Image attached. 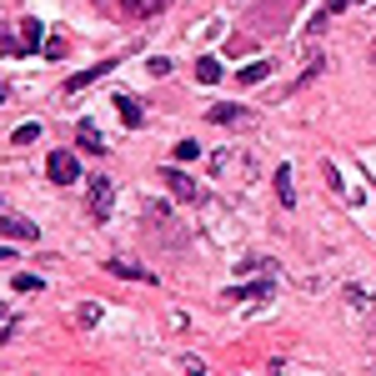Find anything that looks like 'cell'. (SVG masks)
Returning a JSON list of instances; mask_svg holds the SVG:
<instances>
[{
  "mask_svg": "<svg viewBox=\"0 0 376 376\" xmlns=\"http://www.w3.org/2000/svg\"><path fill=\"white\" fill-rule=\"evenodd\" d=\"M86 201H90V221H95V226L111 221V206H116V186H111V176H90V181H86Z\"/></svg>",
  "mask_w": 376,
  "mask_h": 376,
  "instance_id": "cell-1",
  "label": "cell"
},
{
  "mask_svg": "<svg viewBox=\"0 0 376 376\" xmlns=\"http://www.w3.org/2000/svg\"><path fill=\"white\" fill-rule=\"evenodd\" d=\"M45 176L56 181V186H76V181H81V160H76L71 151H50V155H45Z\"/></svg>",
  "mask_w": 376,
  "mask_h": 376,
  "instance_id": "cell-2",
  "label": "cell"
},
{
  "mask_svg": "<svg viewBox=\"0 0 376 376\" xmlns=\"http://www.w3.org/2000/svg\"><path fill=\"white\" fill-rule=\"evenodd\" d=\"M211 171H216V176L241 171V176L251 181V176H256V160H251V155H231V151H221V155H211Z\"/></svg>",
  "mask_w": 376,
  "mask_h": 376,
  "instance_id": "cell-3",
  "label": "cell"
},
{
  "mask_svg": "<svg viewBox=\"0 0 376 376\" xmlns=\"http://www.w3.org/2000/svg\"><path fill=\"white\" fill-rule=\"evenodd\" d=\"M166 191H171L176 201H201V186H196L181 166H171V171H166Z\"/></svg>",
  "mask_w": 376,
  "mask_h": 376,
  "instance_id": "cell-4",
  "label": "cell"
},
{
  "mask_svg": "<svg viewBox=\"0 0 376 376\" xmlns=\"http://www.w3.org/2000/svg\"><path fill=\"white\" fill-rule=\"evenodd\" d=\"M116 71V61H100V66H90V71H76L71 81H66V90L76 95V90H86V86H95V81H105V76H111Z\"/></svg>",
  "mask_w": 376,
  "mask_h": 376,
  "instance_id": "cell-5",
  "label": "cell"
},
{
  "mask_svg": "<svg viewBox=\"0 0 376 376\" xmlns=\"http://www.w3.org/2000/svg\"><path fill=\"white\" fill-rule=\"evenodd\" d=\"M116 116H121L126 131H136V126L146 121V111H141V100H136V95H116Z\"/></svg>",
  "mask_w": 376,
  "mask_h": 376,
  "instance_id": "cell-6",
  "label": "cell"
},
{
  "mask_svg": "<svg viewBox=\"0 0 376 376\" xmlns=\"http://www.w3.org/2000/svg\"><path fill=\"white\" fill-rule=\"evenodd\" d=\"M105 271L121 276V281H146V286H155V276L146 271V266H131V261H105Z\"/></svg>",
  "mask_w": 376,
  "mask_h": 376,
  "instance_id": "cell-7",
  "label": "cell"
},
{
  "mask_svg": "<svg viewBox=\"0 0 376 376\" xmlns=\"http://www.w3.org/2000/svg\"><path fill=\"white\" fill-rule=\"evenodd\" d=\"M0 236H11V241H35L40 231H35L30 221H20V216H0Z\"/></svg>",
  "mask_w": 376,
  "mask_h": 376,
  "instance_id": "cell-8",
  "label": "cell"
},
{
  "mask_svg": "<svg viewBox=\"0 0 376 376\" xmlns=\"http://www.w3.org/2000/svg\"><path fill=\"white\" fill-rule=\"evenodd\" d=\"M206 116L216 121V126H246V111H241V105H211Z\"/></svg>",
  "mask_w": 376,
  "mask_h": 376,
  "instance_id": "cell-9",
  "label": "cell"
},
{
  "mask_svg": "<svg viewBox=\"0 0 376 376\" xmlns=\"http://www.w3.org/2000/svg\"><path fill=\"white\" fill-rule=\"evenodd\" d=\"M196 81H201V86H216V81H221V61H216V56H201V61H196Z\"/></svg>",
  "mask_w": 376,
  "mask_h": 376,
  "instance_id": "cell-10",
  "label": "cell"
},
{
  "mask_svg": "<svg viewBox=\"0 0 376 376\" xmlns=\"http://www.w3.org/2000/svg\"><path fill=\"white\" fill-rule=\"evenodd\" d=\"M76 141H81V146H86L90 155H100V151H105V141H100V131H95L90 121H81V131H76Z\"/></svg>",
  "mask_w": 376,
  "mask_h": 376,
  "instance_id": "cell-11",
  "label": "cell"
},
{
  "mask_svg": "<svg viewBox=\"0 0 376 376\" xmlns=\"http://www.w3.org/2000/svg\"><path fill=\"white\" fill-rule=\"evenodd\" d=\"M271 296V281H256V286H236L231 291V301H266Z\"/></svg>",
  "mask_w": 376,
  "mask_h": 376,
  "instance_id": "cell-12",
  "label": "cell"
},
{
  "mask_svg": "<svg viewBox=\"0 0 376 376\" xmlns=\"http://www.w3.org/2000/svg\"><path fill=\"white\" fill-rule=\"evenodd\" d=\"M20 50H40V20H20Z\"/></svg>",
  "mask_w": 376,
  "mask_h": 376,
  "instance_id": "cell-13",
  "label": "cell"
},
{
  "mask_svg": "<svg viewBox=\"0 0 376 376\" xmlns=\"http://www.w3.org/2000/svg\"><path fill=\"white\" fill-rule=\"evenodd\" d=\"M276 201H281V206H291V201H296V186H291V166H281V171H276Z\"/></svg>",
  "mask_w": 376,
  "mask_h": 376,
  "instance_id": "cell-14",
  "label": "cell"
},
{
  "mask_svg": "<svg viewBox=\"0 0 376 376\" xmlns=\"http://www.w3.org/2000/svg\"><path fill=\"white\" fill-rule=\"evenodd\" d=\"M266 76H271V61H256V66L241 71V86H256V81H266Z\"/></svg>",
  "mask_w": 376,
  "mask_h": 376,
  "instance_id": "cell-15",
  "label": "cell"
},
{
  "mask_svg": "<svg viewBox=\"0 0 376 376\" xmlns=\"http://www.w3.org/2000/svg\"><path fill=\"white\" fill-rule=\"evenodd\" d=\"M271 266H276V261H266V256H241L236 271H241V276H251V271H271Z\"/></svg>",
  "mask_w": 376,
  "mask_h": 376,
  "instance_id": "cell-16",
  "label": "cell"
},
{
  "mask_svg": "<svg viewBox=\"0 0 376 376\" xmlns=\"http://www.w3.org/2000/svg\"><path fill=\"white\" fill-rule=\"evenodd\" d=\"M35 136H40V126H35V121H25V126H16V136H11V146H30Z\"/></svg>",
  "mask_w": 376,
  "mask_h": 376,
  "instance_id": "cell-17",
  "label": "cell"
},
{
  "mask_svg": "<svg viewBox=\"0 0 376 376\" xmlns=\"http://www.w3.org/2000/svg\"><path fill=\"white\" fill-rule=\"evenodd\" d=\"M196 155H201L196 141H176V160H181V166H186V160H196Z\"/></svg>",
  "mask_w": 376,
  "mask_h": 376,
  "instance_id": "cell-18",
  "label": "cell"
},
{
  "mask_svg": "<svg viewBox=\"0 0 376 376\" xmlns=\"http://www.w3.org/2000/svg\"><path fill=\"white\" fill-rule=\"evenodd\" d=\"M95 321H100V301H86L81 306V327H95Z\"/></svg>",
  "mask_w": 376,
  "mask_h": 376,
  "instance_id": "cell-19",
  "label": "cell"
},
{
  "mask_svg": "<svg viewBox=\"0 0 376 376\" xmlns=\"http://www.w3.org/2000/svg\"><path fill=\"white\" fill-rule=\"evenodd\" d=\"M16 291H25V296H30V291H40V276H30V271H20V276H16Z\"/></svg>",
  "mask_w": 376,
  "mask_h": 376,
  "instance_id": "cell-20",
  "label": "cell"
},
{
  "mask_svg": "<svg viewBox=\"0 0 376 376\" xmlns=\"http://www.w3.org/2000/svg\"><path fill=\"white\" fill-rule=\"evenodd\" d=\"M40 50H45V61H61V56H66V40H45Z\"/></svg>",
  "mask_w": 376,
  "mask_h": 376,
  "instance_id": "cell-21",
  "label": "cell"
},
{
  "mask_svg": "<svg viewBox=\"0 0 376 376\" xmlns=\"http://www.w3.org/2000/svg\"><path fill=\"white\" fill-rule=\"evenodd\" d=\"M116 11H121V16H141V11H146V0H116Z\"/></svg>",
  "mask_w": 376,
  "mask_h": 376,
  "instance_id": "cell-22",
  "label": "cell"
},
{
  "mask_svg": "<svg viewBox=\"0 0 376 376\" xmlns=\"http://www.w3.org/2000/svg\"><path fill=\"white\" fill-rule=\"evenodd\" d=\"M146 71H151V76H155V81H160V76H171V61H166V56H155V61H151V66H146Z\"/></svg>",
  "mask_w": 376,
  "mask_h": 376,
  "instance_id": "cell-23",
  "label": "cell"
},
{
  "mask_svg": "<svg viewBox=\"0 0 376 376\" xmlns=\"http://www.w3.org/2000/svg\"><path fill=\"white\" fill-rule=\"evenodd\" d=\"M181 366H186V376H206V366H201V361H196V356H186V361H181Z\"/></svg>",
  "mask_w": 376,
  "mask_h": 376,
  "instance_id": "cell-24",
  "label": "cell"
},
{
  "mask_svg": "<svg viewBox=\"0 0 376 376\" xmlns=\"http://www.w3.org/2000/svg\"><path fill=\"white\" fill-rule=\"evenodd\" d=\"M166 6H171V0H151V11H166Z\"/></svg>",
  "mask_w": 376,
  "mask_h": 376,
  "instance_id": "cell-25",
  "label": "cell"
},
{
  "mask_svg": "<svg viewBox=\"0 0 376 376\" xmlns=\"http://www.w3.org/2000/svg\"><path fill=\"white\" fill-rule=\"evenodd\" d=\"M0 266H11V251H0Z\"/></svg>",
  "mask_w": 376,
  "mask_h": 376,
  "instance_id": "cell-26",
  "label": "cell"
},
{
  "mask_svg": "<svg viewBox=\"0 0 376 376\" xmlns=\"http://www.w3.org/2000/svg\"><path fill=\"white\" fill-rule=\"evenodd\" d=\"M0 327H6V306H0Z\"/></svg>",
  "mask_w": 376,
  "mask_h": 376,
  "instance_id": "cell-27",
  "label": "cell"
},
{
  "mask_svg": "<svg viewBox=\"0 0 376 376\" xmlns=\"http://www.w3.org/2000/svg\"><path fill=\"white\" fill-rule=\"evenodd\" d=\"M0 105H6V90H0Z\"/></svg>",
  "mask_w": 376,
  "mask_h": 376,
  "instance_id": "cell-28",
  "label": "cell"
}]
</instances>
